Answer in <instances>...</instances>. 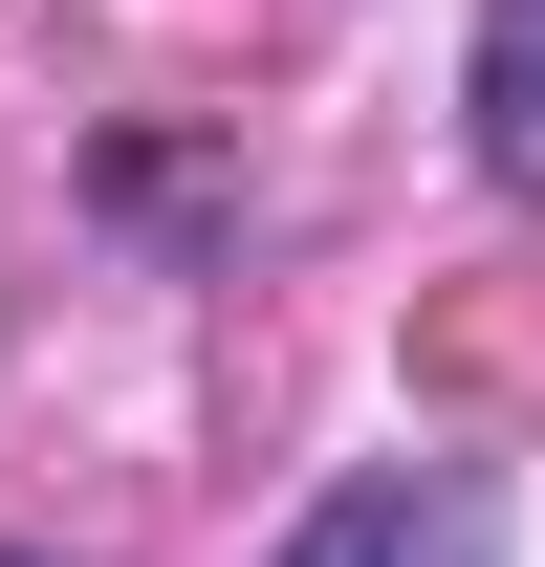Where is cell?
Segmentation results:
<instances>
[{
    "label": "cell",
    "mask_w": 545,
    "mask_h": 567,
    "mask_svg": "<svg viewBox=\"0 0 545 567\" xmlns=\"http://www.w3.org/2000/svg\"><path fill=\"white\" fill-rule=\"evenodd\" d=\"M263 567H502V481L480 458H349Z\"/></svg>",
    "instance_id": "1"
},
{
    "label": "cell",
    "mask_w": 545,
    "mask_h": 567,
    "mask_svg": "<svg viewBox=\"0 0 545 567\" xmlns=\"http://www.w3.org/2000/svg\"><path fill=\"white\" fill-rule=\"evenodd\" d=\"M459 110H480V175H502V197H545V0H480Z\"/></svg>",
    "instance_id": "2"
}]
</instances>
